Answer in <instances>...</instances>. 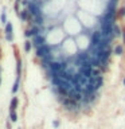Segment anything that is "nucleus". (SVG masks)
I'll return each mask as SVG.
<instances>
[{"mask_svg": "<svg viewBox=\"0 0 125 129\" xmlns=\"http://www.w3.org/2000/svg\"><path fill=\"white\" fill-rule=\"evenodd\" d=\"M75 83L77 86H78V89L81 91L83 93H87L89 90H90V85H91V77H87V75H83V74H79L77 75L75 78Z\"/></svg>", "mask_w": 125, "mask_h": 129, "instance_id": "obj_1", "label": "nucleus"}, {"mask_svg": "<svg viewBox=\"0 0 125 129\" xmlns=\"http://www.w3.org/2000/svg\"><path fill=\"white\" fill-rule=\"evenodd\" d=\"M104 81H102V77H98V78H91V85H90V90L91 93H96L98 89L102 86Z\"/></svg>", "mask_w": 125, "mask_h": 129, "instance_id": "obj_2", "label": "nucleus"}, {"mask_svg": "<svg viewBox=\"0 0 125 129\" xmlns=\"http://www.w3.org/2000/svg\"><path fill=\"white\" fill-rule=\"evenodd\" d=\"M44 42H46V39H44V36H42V35H36V36H34V42H32V44L36 47V48H39V47H42V46H44Z\"/></svg>", "mask_w": 125, "mask_h": 129, "instance_id": "obj_3", "label": "nucleus"}, {"mask_svg": "<svg viewBox=\"0 0 125 129\" xmlns=\"http://www.w3.org/2000/svg\"><path fill=\"white\" fill-rule=\"evenodd\" d=\"M19 16H20V19H22V22H26V20L30 19L31 14H30V11H28L27 8H24L23 11H20V12H19Z\"/></svg>", "mask_w": 125, "mask_h": 129, "instance_id": "obj_4", "label": "nucleus"}, {"mask_svg": "<svg viewBox=\"0 0 125 129\" xmlns=\"http://www.w3.org/2000/svg\"><path fill=\"white\" fill-rule=\"evenodd\" d=\"M4 32H6V35H12V24H11V23H7V24H6Z\"/></svg>", "mask_w": 125, "mask_h": 129, "instance_id": "obj_5", "label": "nucleus"}, {"mask_svg": "<svg viewBox=\"0 0 125 129\" xmlns=\"http://www.w3.org/2000/svg\"><path fill=\"white\" fill-rule=\"evenodd\" d=\"M114 54H116V55H122V54H124L122 46H120V44H118V46H116V47H114Z\"/></svg>", "mask_w": 125, "mask_h": 129, "instance_id": "obj_6", "label": "nucleus"}, {"mask_svg": "<svg viewBox=\"0 0 125 129\" xmlns=\"http://www.w3.org/2000/svg\"><path fill=\"white\" fill-rule=\"evenodd\" d=\"M16 73H18V77H20V73H22V60L18 58V62H16Z\"/></svg>", "mask_w": 125, "mask_h": 129, "instance_id": "obj_7", "label": "nucleus"}, {"mask_svg": "<svg viewBox=\"0 0 125 129\" xmlns=\"http://www.w3.org/2000/svg\"><path fill=\"white\" fill-rule=\"evenodd\" d=\"M16 105H18V98H12V101H11V106H10V109H11V112H15V109H16Z\"/></svg>", "mask_w": 125, "mask_h": 129, "instance_id": "obj_8", "label": "nucleus"}, {"mask_svg": "<svg viewBox=\"0 0 125 129\" xmlns=\"http://www.w3.org/2000/svg\"><path fill=\"white\" fill-rule=\"evenodd\" d=\"M19 78H20V77H18V78H16V82L14 83V86H12V93H14V94L18 91V89H19Z\"/></svg>", "mask_w": 125, "mask_h": 129, "instance_id": "obj_9", "label": "nucleus"}, {"mask_svg": "<svg viewBox=\"0 0 125 129\" xmlns=\"http://www.w3.org/2000/svg\"><path fill=\"white\" fill-rule=\"evenodd\" d=\"M31 46H32V42H30V40H26V43H24V50L28 52V51L31 50Z\"/></svg>", "mask_w": 125, "mask_h": 129, "instance_id": "obj_10", "label": "nucleus"}, {"mask_svg": "<svg viewBox=\"0 0 125 129\" xmlns=\"http://www.w3.org/2000/svg\"><path fill=\"white\" fill-rule=\"evenodd\" d=\"M3 11H4V12L2 14V23H3V24H7L8 22H7V14H6V8H4Z\"/></svg>", "mask_w": 125, "mask_h": 129, "instance_id": "obj_11", "label": "nucleus"}, {"mask_svg": "<svg viewBox=\"0 0 125 129\" xmlns=\"http://www.w3.org/2000/svg\"><path fill=\"white\" fill-rule=\"evenodd\" d=\"M120 35H121V30H120V27L114 24V36H120Z\"/></svg>", "mask_w": 125, "mask_h": 129, "instance_id": "obj_12", "label": "nucleus"}, {"mask_svg": "<svg viewBox=\"0 0 125 129\" xmlns=\"http://www.w3.org/2000/svg\"><path fill=\"white\" fill-rule=\"evenodd\" d=\"M10 118H11V121H14V122L18 120V116H16L15 112H11V113H10Z\"/></svg>", "mask_w": 125, "mask_h": 129, "instance_id": "obj_13", "label": "nucleus"}, {"mask_svg": "<svg viewBox=\"0 0 125 129\" xmlns=\"http://www.w3.org/2000/svg\"><path fill=\"white\" fill-rule=\"evenodd\" d=\"M118 16H120V18H124V16H125V7H121L118 10Z\"/></svg>", "mask_w": 125, "mask_h": 129, "instance_id": "obj_14", "label": "nucleus"}, {"mask_svg": "<svg viewBox=\"0 0 125 129\" xmlns=\"http://www.w3.org/2000/svg\"><path fill=\"white\" fill-rule=\"evenodd\" d=\"M24 36H26V38H30V36H32V35H31V31H30V30H26V31H24Z\"/></svg>", "mask_w": 125, "mask_h": 129, "instance_id": "obj_15", "label": "nucleus"}, {"mask_svg": "<svg viewBox=\"0 0 125 129\" xmlns=\"http://www.w3.org/2000/svg\"><path fill=\"white\" fill-rule=\"evenodd\" d=\"M52 126H54V128H58L59 126V121H52Z\"/></svg>", "mask_w": 125, "mask_h": 129, "instance_id": "obj_16", "label": "nucleus"}, {"mask_svg": "<svg viewBox=\"0 0 125 129\" xmlns=\"http://www.w3.org/2000/svg\"><path fill=\"white\" fill-rule=\"evenodd\" d=\"M122 38H124V43H125V28H124V31H122Z\"/></svg>", "mask_w": 125, "mask_h": 129, "instance_id": "obj_17", "label": "nucleus"}, {"mask_svg": "<svg viewBox=\"0 0 125 129\" xmlns=\"http://www.w3.org/2000/svg\"><path fill=\"white\" fill-rule=\"evenodd\" d=\"M20 2H22V0H16V4H19Z\"/></svg>", "mask_w": 125, "mask_h": 129, "instance_id": "obj_18", "label": "nucleus"}, {"mask_svg": "<svg viewBox=\"0 0 125 129\" xmlns=\"http://www.w3.org/2000/svg\"><path fill=\"white\" fill-rule=\"evenodd\" d=\"M124 85H125V78H124Z\"/></svg>", "mask_w": 125, "mask_h": 129, "instance_id": "obj_19", "label": "nucleus"}]
</instances>
